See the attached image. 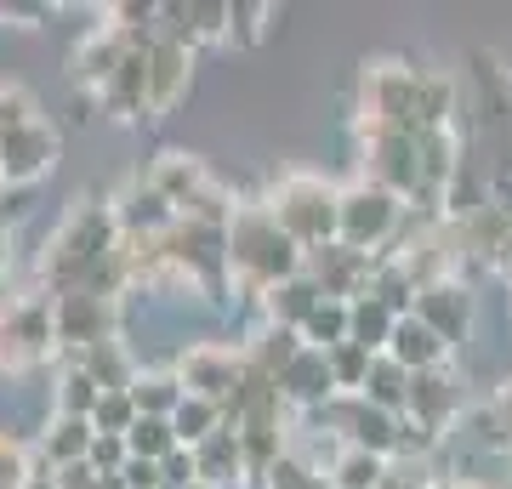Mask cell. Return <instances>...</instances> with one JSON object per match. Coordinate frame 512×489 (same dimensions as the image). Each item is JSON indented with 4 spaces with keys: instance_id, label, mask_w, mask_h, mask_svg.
Here are the masks:
<instances>
[{
    "instance_id": "6da1fadb",
    "label": "cell",
    "mask_w": 512,
    "mask_h": 489,
    "mask_svg": "<svg viewBox=\"0 0 512 489\" xmlns=\"http://www.w3.org/2000/svg\"><path fill=\"white\" fill-rule=\"evenodd\" d=\"M302 262H308V251L274 222L268 200H245L234 217H228V279H234V290H245L251 302H262L274 285L296 279Z\"/></svg>"
},
{
    "instance_id": "7a4b0ae2",
    "label": "cell",
    "mask_w": 512,
    "mask_h": 489,
    "mask_svg": "<svg viewBox=\"0 0 512 489\" xmlns=\"http://www.w3.org/2000/svg\"><path fill=\"white\" fill-rule=\"evenodd\" d=\"M148 182L165 194V205L183 222H211V228H228L239 205L228 194V182L200 160V154H183V148H165L160 160L148 165Z\"/></svg>"
},
{
    "instance_id": "3957f363",
    "label": "cell",
    "mask_w": 512,
    "mask_h": 489,
    "mask_svg": "<svg viewBox=\"0 0 512 489\" xmlns=\"http://www.w3.org/2000/svg\"><path fill=\"white\" fill-rule=\"evenodd\" d=\"M268 211H274V222L302 245V251H319V245H336L342 188H330V182L313 177V171H285V177L268 188Z\"/></svg>"
},
{
    "instance_id": "277c9868",
    "label": "cell",
    "mask_w": 512,
    "mask_h": 489,
    "mask_svg": "<svg viewBox=\"0 0 512 489\" xmlns=\"http://www.w3.org/2000/svg\"><path fill=\"white\" fill-rule=\"evenodd\" d=\"M404 222V200L399 194H387L376 182H353L342 188V217H336V245H348L359 256H387L393 234H399Z\"/></svg>"
},
{
    "instance_id": "5b68a950",
    "label": "cell",
    "mask_w": 512,
    "mask_h": 489,
    "mask_svg": "<svg viewBox=\"0 0 512 489\" xmlns=\"http://www.w3.org/2000/svg\"><path fill=\"white\" fill-rule=\"evenodd\" d=\"M171 370L183 376V387L194 399H211L228 410L245 393V381H251V353H245V342L239 347L234 342H188Z\"/></svg>"
},
{
    "instance_id": "8992f818",
    "label": "cell",
    "mask_w": 512,
    "mask_h": 489,
    "mask_svg": "<svg viewBox=\"0 0 512 489\" xmlns=\"http://www.w3.org/2000/svg\"><path fill=\"white\" fill-rule=\"evenodd\" d=\"M57 359V325H52V296H18L0 313V370H35Z\"/></svg>"
},
{
    "instance_id": "52a82bcc",
    "label": "cell",
    "mask_w": 512,
    "mask_h": 489,
    "mask_svg": "<svg viewBox=\"0 0 512 489\" xmlns=\"http://www.w3.org/2000/svg\"><path fill=\"white\" fill-rule=\"evenodd\" d=\"M461 416H467V393H461L456 370H450V364H444V370H421L416 387H410V410H404V421L421 427V433H433V438H450Z\"/></svg>"
},
{
    "instance_id": "ba28073f",
    "label": "cell",
    "mask_w": 512,
    "mask_h": 489,
    "mask_svg": "<svg viewBox=\"0 0 512 489\" xmlns=\"http://www.w3.org/2000/svg\"><path fill=\"white\" fill-rule=\"evenodd\" d=\"M188 74H194V46H183L171 35L148 40V120H160V114H171L183 103Z\"/></svg>"
},
{
    "instance_id": "9c48e42d",
    "label": "cell",
    "mask_w": 512,
    "mask_h": 489,
    "mask_svg": "<svg viewBox=\"0 0 512 489\" xmlns=\"http://www.w3.org/2000/svg\"><path fill=\"white\" fill-rule=\"evenodd\" d=\"M57 148L63 143H57V131L46 126V120L12 131V137H0V177H6V188H29V182H40L57 165Z\"/></svg>"
},
{
    "instance_id": "30bf717a",
    "label": "cell",
    "mask_w": 512,
    "mask_h": 489,
    "mask_svg": "<svg viewBox=\"0 0 512 489\" xmlns=\"http://www.w3.org/2000/svg\"><path fill=\"white\" fill-rule=\"evenodd\" d=\"M416 319L421 325H433L450 347L467 342V325H473V290L461 285V279H439V285H427L416 296Z\"/></svg>"
},
{
    "instance_id": "8fae6325",
    "label": "cell",
    "mask_w": 512,
    "mask_h": 489,
    "mask_svg": "<svg viewBox=\"0 0 512 489\" xmlns=\"http://www.w3.org/2000/svg\"><path fill=\"white\" fill-rule=\"evenodd\" d=\"M279 393H285V404L291 410H325L330 399H336V381H330V359L319 353V347L302 342V353H296L291 364H285V376H279Z\"/></svg>"
},
{
    "instance_id": "7c38bea8",
    "label": "cell",
    "mask_w": 512,
    "mask_h": 489,
    "mask_svg": "<svg viewBox=\"0 0 512 489\" xmlns=\"http://www.w3.org/2000/svg\"><path fill=\"white\" fill-rule=\"evenodd\" d=\"M450 353H456V347L444 342L433 325H421L416 313H404L399 330H393V342H387V359H399L410 376H421V370H444Z\"/></svg>"
},
{
    "instance_id": "4fadbf2b",
    "label": "cell",
    "mask_w": 512,
    "mask_h": 489,
    "mask_svg": "<svg viewBox=\"0 0 512 489\" xmlns=\"http://www.w3.org/2000/svg\"><path fill=\"white\" fill-rule=\"evenodd\" d=\"M97 399H103V387L86 364L74 359V353H57V370H52V416H97Z\"/></svg>"
},
{
    "instance_id": "5bb4252c",
    "label": "cell",
    "mask_w": 512,
    "mask_h": 489,
    "mask_svg": "<svg viewBox=\"0 0 512 489\" xmlns=\"http://www.w3.org/2000/svg\"><path fill=\"white\" fill-rule=\"evenodd\" d=\"M92 444H97V427L86 416H52L46 433H40V461L52 472L80 467V461H92Z\"/></svg>"
},
{
    "instance_id": "9a60e30c",
    "label": "cell",
    "mask_w": 512,
    "mask_h": 489,
    "mask_svg": "<svg viewBox=\"0 0 512 489\" xmlns=\"http://www.w3.org/2000/svg\"><path fill=\"white\" fill-rule=\"evenodd\" d=\"M325 302V290L313 285L308 273H296V279H285V285H274L256 308H262V325H279V330H296L302 336V325H308V313Z\"/></svg>"
},
{
    "instance_id": "2e32d148",
    "label": "cell",
    "mask_w": 512,
    "mask_h": 489,
    "mask_svg": "<svg viewBox=\"0 0 512 489\" xmlns=\"http://www.w3.org/2000/svg\"><path fill=\"white\" fill-rule=\"evenodd\" d=\"M131 399H137V416H160L171 421L177 410H183L188 387L177 370H137V381H131Z\"/></svg>"
},
{
    "instance_id": "e0dca14e",
    "label": "cell",
    "mask_w": 512,
    "mask_h": 489,
    "mask_svg": "<svg viewBox=\"0 0 512 489\" xmlns=\"http://www.w3.org/2000/svg\"><path fill=\"white\" fill-rule=\"evenodd\" d=\"M410 387H416V376H410L399 359H387L382 353V359L370 364V381H365L359 399H370L376 410H387V416H404V410H410Z\"/></svg>"
},
{
    "instance_id": "ac0fdd59",
    "label": "cell",
    "mask_w": 512,
    "mask_h": 489,
    "mask_svg": "<svg viewBox=\"0 0 512 489\" xmlns=\"http://www.w3.org/2000/svg\"><path fill=\"white\" fill-rule=\"evenodd\" d=\"M399 319H404V313H393L382 296H359V302H353V342L365 347V353H387Z\"/></svg>"
},
{
    "instance_id": "d6986e66",
    "label": "cell",
    "mask_w": 512,
    "mask_h": 489,
    "mask_svg": "<svg viewBox=\"0 0 512 489\" xmlns=\"http://www.w3.org/2000/svg\"><path fill=\"white\" fill-rule=\"evenodd\" d=\"M171 427H177V438H183V450H200L205 438H217L222 427H228V410H222V404H211V399H194V393H188L183 410L171 416Z\"/></svg>"
},
{
    "instance_id": "ffe728a7",
    "label": "cell",
    "mask_w": 512,
    "mask_h": 489,
    "mask_svg": "<svg viewBox=\"0 0 512 489\" xmlns=\"http://www.w3.org/2000/svg\"><path fill=\"white\" fill-rule=\"evenodd\" d=\"M387 478H393V461H382V455H370V450H342V461L330 472L336 489H382Z\"/></svg>"
},
{
    "instance_id": "44dd1931",
    "label": "cell",
    "mask_w": 512,
    "mask_h": 489,
    "mask_svg": "<svg viewBox=\"0 0 512 489\" xmlns=\"http://www.w3.org/2000/svg\"><path fill=\"white\" fill-rule=\"evenodd\" d=\"M325 359H330V381H336V393H365L370 364L382 359V353H365L359 342H342V347H330Z\"/></svg>"
},
{
    "instance_id": "7402d4cb",
    "label": "cell",
    "mask_w": 512,
    "mask_h": 489,
    "mask_svg": "<svg viewBox=\"0 0 512 489\" xmlns=\"http://www.w3.org/2000/svg\"><path fill=\"white\" fill-rule=\"evenodd\" d=\"M126 444H131V455H137V461H165L171 450H183L177 427H171V421H160V416H137V427L126 433Z\"/></svg>"
},
{
    "instance_id": "603a6c76",
    "label": "cell",
    "mask_w": 512,
    "mask_h": 489,
    "mask_svg": "<svg viewBox=\"0 0 512 489\" xmlns=\"http://www.w3.org/2000/svg\"><path fill=\"white\" fill-rule=\"evenodd\" d=\"M35 450H29V438H18L12 427L0 433V489H29L35 478Z\"/></svg>"
},
{
    "instance_id": "cb8c5ba5",
    "label": "cell",
    "mask_w": 512,
    "mask_h": 489,
    "mask_svg": "<svg viewBox=\"0 0 512 489\" xmlns=\"http://www.w3.org/2000/svg\"><path fill=\"white\" fill-rule=\"evenodd\" d=\"M35 120H40V103H35V97H29L18 80H0V137H12V131L35 126Z\"/></svg>"
},
{
    "instance_id": "d4e9b609",
    "label": "cell",
    "mask_w": 512,
    "mask_h": 489,
    "mask_svg": "<svg viewBox=\"0 0 512 489\" xmlns=\"http://www.w3.org/2000/svg\"><path fill=\"white\" fill-rule=\"evenodd\" d=\"M92 427H97V433H114V438H126L131 427H137V399H131V387H120V393H103V399H97Z\"/></svg>"
},
{
    "instance_id": "484cf974",
    "label": "cell",
    "mask_w": 512,
    "mask_h": 489,
    "mask_svg": "<svg viewBox=\"0 0 512 489\" xmlns=\"http://www.w3.org/2000/svg\"><path fill=\"white\" fill-rule=\"evenodd\" d=\"M279 12L274 6H234V40L239 46H256V40H268V23Z\"/></svg>"
},
{
    "instance_id": "4316f807",
    "label": "cell",
    "mask_w": 512,
    "mask_h": 489,
    "mask_svg": "<svg viewBox=\"0 0 512 489\" xmlns=\"http://www.w3.org/2000/svg\"><path fill=\"white\" fill-rule=\"evenodd\" d=\"M160 472H165V489H194L200 484V461H194V450H171L160 461Z\"/></svg>"
},
{
    "instance_id": "83f0119b",
    "label": "cell",
    "mask_w": 512,
    "mask_h": 489,
    "mask_svg": "<svg viewBox=\"0 0 512 489\" xmlns=\"http://www.w3.org/2000/svg\"><path fill=\"white\" fill-rule=\"evenodd\" d=\"M126 461H131V444H126V438L97 433V444H92V467H97V472H126Z\"/></svg>"
},
{
    "instance_id": "f1b7e54d",
    "label": "cell",
    "mask_w": 512,
    "mask_h": 489,
    "mask_svg": "<svg viewBox=\"0 0 512 489\" xmlns=\"http://www.w3.org/2000/svg\"><path fill=\"white\" fill-rule=\"evenodd\" d=\"M382 489H439V478H433V461H421L416 472L404 467V461H393V478H387Z\"/></svg>"
},
{
    "instance_id": "f546056e",
    "label": "cell",
    "mask_w": 512,
    "mask_h": 489,
    "mask_svg": "<svg viewBox=\"0 0 512 489\" xmlns=\"http://www.w3.org/2000/svg\"><path fill=\"white\" fill-rule=\"evenodd\" d=\"M120 478H126V489H165L160 461H137V455L126 461V472H120Z\"/></svg>"
},
{
    "instance_id": "4dcf8cb0",
    "label": "cell",
    "mask_w": 512,
    "mask_h": 489,
    "mask_svg": "<svg viewBox=\"0 0 512 489\" xmlns=\"http://www.w3.org/2000/svg\"><path fill=\"white\" fill-rule=\"evenodd\" d=\"M97 478H103V472H97L92 461H80V467H63V472H57V489H97Z\"/></svg>"
},
{
    "instance_id": "1f68e13d",
    "label": "cell",
    "mask_w": 512,
    "mask_h": 489,
    "mask_svg": "<svg viewBox=\"0 0 512 489\" xmlns=\"http://www.w3.org/2000/svg\"><path fill=\"white\" fill-rule=\"evenodd\" d=\"M0 18H12L18 29H35L46 18V6H18V0H0Z\"/></svg>"
},
{
    "instance_id": "d6a6232c",
    "label": "cell",
    "mask_w": 512,
    "mask_h": 489,
    "mask_svg": "<svg viewBox=\"0 0 512 489\" xmlns=\"http://www.w3.org/2000/svg\"><path fill=\"white\" fill-rule=\"evenodd\" d=\"M29 489H57V472H52V467H40L35 478H29Z\"/></svg>"
},
{
    "instance_id": "836d02e7",
    "label": "cell",
    "mask_w": 512,
    "mask_h": 489,
    "mask_svg": "<svg viewBox=\"0 0 512 489\" xmlns=\"http://www.w3.org/2000/svg\"><path fill=\"white\" fill-rule=\"evenodd\" d=\"M439 489H490V484H484V478H444Z\"/></svg>"
},
{
    "instance_id": "e575fe53",
    "label": "cell",
    "mask_w": 512,
    "mask_h": 489,
    "mask_svg": "<svg viewBox=\"0 0 512 489\" xmlns=\"http://www.w3.org/2000/svg\"><path fill=\"white\" fill-rule=\"evenodd\" d=\"M97 489H126V478H120V472H103V478H97Z\"/></svg>"
},
{
    "instance_id": "d590c367",
    "label": "cell",
    "mask_w": 512,
    "mask_h": 489,
    "mask_svg": "<svg viewBox=\"0 0 512 489\" xmlns=\"http://www.w3.org/2000/svg\"><path fill=\"white\" fill-rule=\"evenodd\" d=\"M0 188H6V177H0Z\"/></svg>"
}]
</instances>
